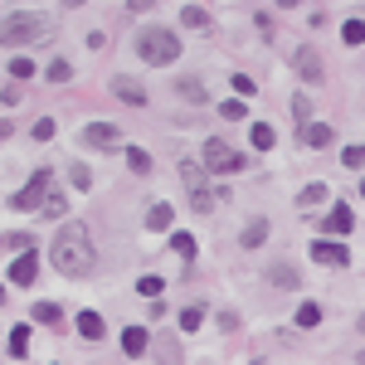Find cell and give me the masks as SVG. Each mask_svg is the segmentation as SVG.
Instances as JSON below:
<instances>
[{
  "instance_id": "cell-34",
  "label": "cell",
  "mask_w": 365,
  "mask_h": 365,
  "mask_svg": "<svg viewBox=\"0 0 365 365\" xmlns=\"http://www.w3.org/2000/svg\"><path fill=\"white\" fill-rule=\"evenodd\" d=\"M161 287H166V283H161V278H151V273L137 278V292H141V297H161Z\"/></svg>"
},
{
  "instance_id": "cell-2",
  "label": "cell",
  "mask_w": 365,
  "mask_h": 365,
  "mask_svg": "<svg viewBox=\"0 0 365 365\" xmlns=\"http://www.w3.org/2000/svg\"><path fill=\"white\" fill-rule=\"evenodd\" d=\"M137 54H141L146 64H156V69H166V64H176V59H180V39H176V30L151 25V30H141V34H137Z\"/></svg>"
},
{
  "instance_id": "cell-30",
  "label": "cell",
  "mask_w": 365,
  "mask_h": 365,
  "mask_svg": "<svg viewBox=\"0 0 365 365\" xmlns=\"http://www.w3.org/2000/svg\"><path fill=\"white\" fill-rule=\"evenodd\" d=\"M341 39L346 44H365V20H346L341 25Z\"/></svg>"
},
{
  "instance_id": "cell-15",
  "label": "cell",
  "mask_w": 365,
  "mask_h": 365,
  "mask_svg": "<svg viewBox=\"0 0 365 365\" xmlns=\"http://www.w3.org/2000/svg\"><path fill=\"white\" fill-rule=\"evenodd\" d=\"M171 220H176V210H171L166 200H156L151 210H146V229H171Z\"/></svg>"
},
{
  "instance_id": "cell-19",
  "label": "cell",
  "mask_w": 365,
  "mask_h": 365,
  "mask_svg": "<svg viewBox=\"0 0 365 365\" xmlns=\"http://www.w3.org/2000/svg\"><path fill=\"white\" fill-rule=\"evenodd\" d=\"M78 336L83 341H102V317L97 311H78Z\"/></svg>"
},
{
  "instance_id": "cell-38",
  "label": "cell",
  "mask_w": 365,
  "mask_h": 365,
  "mask_svg": "<svg viewBox=\"0 0 365 365\" xmlns=\"http://www.w3.org/2000/svg\"><path fill=\"white\" fill-rule=\"evenodd\" d=\"M171 248H176V253H185V258H190V253H195V234H176V239H171Z\"/></svg>"
},
{
  "instance_id": "cell-16",
  "label": "cell",
  "mask_w": 365,
  "mask_h": 365,
  "mask_svg": "<svg viewBox=\"0 0 365 365\" xmlns=\"http://www.w3.org/2000/svg\"><path fill=\"white\" fill-rule=\"evenodd\" d=\"M146 341H151L146 327H127V331H122V351H127V355H146Z\"/></svg>"
},
{
  "instance_id": "cell-39",
  "label": "cell",
  "mask_w": 365,
  "mask_h": 365,
  "mask_svg": "<svg viewBox=\"0 0 365 365\" xmlns=\"http://www.w3.org/2000/svg\"><path fill=\"white\" fill-rule=\"evenodd\" d=\"M69 176H73V185H78V190H88V185H93V176H88V166H78V161H73V171H69Z\"/></svg>"
},
{
  "instance_id": "cell-22",
  "label": "cell",
  "mask_w": 365,
  "mask_h": 365,
  "mask_svg": "<svg viewBox=\"0 0 365 365\" xmlns=\"http://www.w3.org/2000/svg\"><path fill=\"white\" fill-rule=\"evenodd\" d=\"M263 239H268V220H248V229L239 234V244H244V248H258Z\"/></svg>"
},
{
  "instance_id": "cell-44",
  "label": "cell",
  "mask_w": 365,
  "mask_h": 365,
  "mask_svg": "<svg viewBox=\"0 0 365 365\" xmlns=\"http://www.w3.org/2000/svg\"><path fill=\"white\" fill-rule=\"evenodd\" d=\"M355 360H360V365H365V351H360V355H355Z\"/></svg>"
},
{
  "instance_id": "cell-28",
  "label": "cell",
  "mask_w": 365,
  "mask_h": 365,
  "mask_svg": "<svg viewBox=\"0 0 365 365\" xmlns=\"http://www.w3.org/2000/svg\"><path fill=\"white\" fill-rule=\"evenodd\" d=\"M317 322H322V307L317 302H302L297 307V327H317Z\"/></svg>"
},
{
  "instance_id": "cell-17",
  "label": "cell",
  "mask_w": 365,
  "mask_h": 365,
  "mask_svg": "<svg viewBox=\"0 0 365 365\" xmlns=\"http://www.w3.org/2000/svg\"><path fill=\"white\" fill-rule=\"evenodd\" d=\"M248 141H253L258 151H273V146H278V132H273L268 122H253V127H248Z\"/></svg>"
},
{
  "instance_id": "cell-43",
  "label": "cell",
  "mask_w": 365,
  "mask_h": 365,
  "mask_svg": "<svg viewBox=\"0 0 365 365\" xmlns=\"http://www.w3.org/2000/svg\"><path fill=\"white\" fill-rule=\"evenodd\" d=\"M355 327H360V336H365V311H360V317H355Z\"/></svg>"
},
{
  "instance_id": "cell-13",
  "label": "cell",
  "mask_w": 365,
  "mask_h": 365,
  "mask_svg": "<svg viewBox=\"0 0 365 365\" xmlns=\"http://www.w3.org/2000/svg\"><path fill=\"white\" fill-rule=\"evenodd\" d=\"M180 180H185V190H190V195H195V190H210V185H204V180H210V171L195 166V161H180Z\"/></svg>"
},
{
  "instance_id": "cell-8",
  "label": "cell",
  "mask_w": 365,
  "mask_h": 365,
  "mask_svg": "<svg viewBox=\"0 0 365 365\" xmlns=\"http://www.w3.org/2000/svg\"><path fill=\"white\" fill-rule=\"evenodd\" d=\"M113 93H117L122 102H132V108H146V102H151V97H146V88H141L132 73H117V78H113Z\"/></svg>"
},
{
  "instance_id": "cell-5",
  "label": "cell",
  "mask_w": 365,
  "mask_h": 365,
  "mask_svg": "<svg viewBox=\"0 0 365 365\" xmlns=\"http://www.w3.org/2000/svg\"><path fill=\"white\" fill-rule=\"evenodd\" d=\"M49 180H54V171H49V166H39V171L30 176V185H25V190H20L10 204H15V210H39V200L49 195Z\"/></svg>"
},
{
  "instance_id": "cell-33",
  "label": "cell",
  "mask_w": 365,
  "mask_h": 365,
  "mask_svg": "<svg viewBox=\"0 0 365 365\" xmlns=\"http://www.w3.org/2000/svg\"><path fill=\"white\" fill-rule=\"evenodd\" d=\"M190 204H195V215H210V210H215V190H195Z\"/></svg>"
},
{
  "instance_id": "cell-4",
  "label": "cell",
  "mask_w": 365,
  "mask_h": 365,
  "mask_svg": "<svg viewBox=\"0 0 365 365\" xmlns=\"http://www.w3.org/2000/svg\"><path fill=\"white\" fill-rule=\"evenodd\" d=\"M204 171H215V176H234V171H244V156H239L229 141L210 137V141H204Z\"/></svg>"
},
{
  "instance_id": "cell-6",
  "label": "cell",
  "mask_w": 365,
  "mask_h": 365,
  "mask_svg": "<svg viewBox=\"0 0 365 365\" xmlns=\"http://www.w3.org/2000/svg\"><path fill=\"white\" fill-rule=\"evenodd\" d=\"M117 141H122V132L113 122H88L78 132V146H93V151H117Z\"/></svg>"
},
{
  "instance_id": "cell-46",
  "label": "cell",
  "mask_w": 365,
  "mask_h": 365,
  "mask_svg": "<svg viewBox=\"0 0 365 365\" xmlns=\"http://www.w3.org/2000/svg\"><path fill=\"white\" fill-rule=\"evenodd\" d=\"M360 195H365V180H360Z\"/></svg>"
},
{
  "instance_id": "cell-27",
  "label": "cell",
  "mask_w": 365,
  "mask_h": 365,
  "mask_svg": "<svg viewBox=\"0 0 365 365\" xmlns=\"http://www.w3.org/2000/svg\"><path fill=\"white\" fill-rule=\"evenodd\" d=\"M44 73H49V83H69V78H73V64H69V59H54Z\"/></svg>"
},
{
  "instance_id": "cell-45",
  "label": "cell",
  "mask_w": 365,
  "mask_h": 365,
  "mask_svg": "<svg viewBox=\"0 0 365 365\" xmlns=\"http://www.w3.org/2000/svg\"><path fill=\"white\" fill-rule=\"evenodd\" d=\"M0 302H5V287H0Z\"/></svg>"
},
{
  "instance_id": "cell-31",
  "label": "cell",
  "mask_w": 365,
  "mask_h": 365,
  "mask_svg": "<svg viewBox=\"0 0 365 365\" xmlns=\"http://www.w3.org/2000/svg\"><path fill=\"white\" fill-rule=\"evenodd\" d=\"M341 166H346V171H360V166H365V146H346V151H341Z\"/></svg>"
},
{
  "instance_id": "cell-18",
  "label": "cell",
  "mask_w": 365,
  "mask_h": 365,
  "mask_svg": "<svg viewBox=\"0 0 365 365\" xmlns=\"http://www.w3.org/2000/svg\"><path fill=\"white\" fill-rule=\"evenodd\" d=\"M180 20H185L195 34H210V10H204V5H185V10H180Z\"/></svg>"
},
{
  "instance_id": "cell-41",
  "label": "cell",
  "mask_w": 365,
  "mask_h": 365,
  "mask_svg": "<svg viewBox=\"0 0 365 365\" xmlns=\"http://www.w3.org/2000/svg\"><path fill=\"white\" fill-rule=\"evenodd\" d=\"M0 244H5V248H30V234H5Z\"/></svg>"
},
{
  "instance_id": "cell-32",
  "label": "cell",
  "mask_w": 365,
  "mask_h": 365,
  "mask_svg": "<svg viewBox=\"0 0 365 365\" xmlns=\"http://www.w3.org/2000/svg\"><path fill=\"white\" fill-rule=\"evenodd\" d=\"M292 117H297L302 127L311 122V97H307V93H297V97H292Z\"/></svg>"
},
{
  "instance_id": "cell-37",
  "label": "cell",
  "mask_w": 365,
  "mask_h": 365,
  "mask_svg": "<svg viewBox=\"0 0 365 365\" xmlns=\"http://www.w3.org/2000/svg\"><path fill=\"white\" fill-rule=\"evenodd\" d=\"M30 137H34V141H49V137H54V122H49V117H39V122L30 127Z\"/></svg>"
},
{
  "instance_id": "cell-40",
  "label": "cell",
  "mask_w": 365,
  "mask_h": 365,
  "mask_svg": "<svg viewBox=\"0 0 365 365\" xmlns=\"http://www.w3.org/2000/svg\"><path fill=\"white\" fill-rule=\"evenodd\" d=\"M234 93L248 97V93H253V78H248V73H234Z\"/></svg>"
},
{
  "instance_id": "cell-7",
  "label": "cell",
  "mask_w": 365,
  "mask_h": 365,
  "mask_svg": "<svg viewBox=\"0 0 365 365\" xmlns=\"http://www.w3.org/2000/svg\"><path fill=\"white\" fill-rule=\"evenodd\" d=\"M292 73L302 78V83H322V54L311 44H302L297 54H292Z\"/></svg>"
},
{
  "instance_id": "cell-10",
  "label": "cell",
  "mask_w": 365,
  "mask_h": 365,
  "mask_svg": "<svg viewBox=\"0 0 365 365\" xmlns=\"http://www.w3.org/2000/svg\"><path fill=\"white\" fill-rule=\"evenodd\" d=\"M34 273H39V253H20L15 263H10V283H15V287H30Z\"/></svg>"
},
{
  "instance_id": "cell-23",
  "label": "cell",
  "mask_w": 365,
  "mask_h": 365,
  "mask_svg": "<svg viewBox=\"0 0 365 365\" xmlns=\"http://www.w3.org/2000/svg\"><path fill=\"white\" fill-rule=\"evenodd\" d=\"M200 322H204V307H200V302H190V307L180 311V331H200Z\"/></svg>"
},
{
  "instance_id": "cell-26",
  "label": "cell",
  "mask_w": 365,
  "mask_h": 365,
  "mask_svg": "<svg viewBox=\"0 0 365 365\" xmlns=\"http://www.w3.org/2000/svg\"><path fill=\"white\" fill-rule=\"evenodd\" d=\"M127 166H132L137 176H146V171H151V156H146L141 146H127Z\"/></svg>"
},
{
  "instance_id": "cell-12",
  "label": "cell",
  "mask_w": 365,
  "mask_h": 365,
  "mask_svg": "<svg viewBox=\"0 0 365 365\" xmlns=\"http://www.w3.org/2000/svg\"><path fill=\"white\" fill-rule=\"evenodd\" d=\"M302 146H311V151L331 146V127H327V122H307V127H302Z\"/></svg>"
},
{
  "instance_id": "cell-3",
  "label": "cell",
  "mask_w": 365,
  "mask_h": 365,
  "mask_svg": "<svg viewBox=\"0 0 365 365\" xmlns=\"http://www.w3.org/2000/svg\"><path fill=\"white\" fill-rule=\"evenodd\" d=\"M39 39H49V25L39 15H10L0 25V49H20V44H39Z\"/></svg>"
},
{
  "instance_id": "cell-14",
  "label": "cell",
  "mask_w": 365,
  "mask_h": 365,
  "mask_svg": "<svg viewBox=\"0 0 365 365\" xmlns=\"http://www.w3.org/2000/svg\"><path fill=\"white\" fill-rule=\"evenodd\" d=\"M64 204H69V200H64V190L49 185V195L39 200V215H44V220H64Z\"/></svg>"
},
{
  "instance_id": "cell-25",
  "label": "cell",
  "mask_w": 365,
  "mask_h": 365,
  "mask_svg": "<svg viewBox=\"0 0 365 365\" xmlns=\"http://www.w3.org/2000/svg\"><path fill=\"white\" fill-rule=\"evenodd\" d=\"M220 117H224V122H244V117H248V108H244L239 97H229V102H220Z\"/></svg>"
},
{
  "instance_id": "cell-11",
  "label": "cell",
  "mask_w": 365,
  "mask_h": 365,
  "mask_svg": "<svg viewBox=\"0 0 365 365\" xmlns=\"http://www.w3.org/2000/svg\"><path fill=\"white\" fill-rule=\"evenodd\" d=\"M327 234H351L355 229V215H351V204H336V210L327 215V224H322Z\"/></svg>"
},
{
  "instance_id": "cell-21",
  "label": "cell",
  "mask_w": 365,
  "mask_h": 365,
  "mask_svg": "<svg viewBox=\"0 0 365 365\" xmlns=\"http://www.w3.org/2000/svg\"><path fill=\"white\" fill-rule=\"evenodd\" d=\"M268 283H278V287H297L302 273H297L292 263H273V268H268Z\"/></svg>"
},
{
  "instance_id": "cell-20",
  "label": "cell",
  "mask_w": 365,
  "mask_h": 365,
  "mask_svg": "<svg viewBox=\"0 0 365 365\" xmlns=\"http://www.w3.org/2000/svg\"><path fill=\"white\" fill-rule=\"evenodd\" d=\"M317 204H327V185H322V180H311V185L297 195V210H317Z\"/></svg>"
},
{
  "instance_id": "cell-36",
  "label": "cell",
  "mask_w": 365,
  "mask_h": 365,
  "mask_svg": "<svg viewBox=\"0 0 365 365\" xmlns=\"http://www.w3.org/2000/svg\"><path fill=\"white\" fill-rule=\"evenodd\" d=\"M180 93H185L190 102H204V83H200V78H180Z\"/></svg>"
},
{
  "instance_id": "cell-9",
  "label": "cell",
  "mask_w": 365,
  "mask_h": 365,
  "mask_svg": "<svg viewBox=\"0 0 365 365\" xmlns=\"http://www.w3.org/2000/svg\"><path fill=\"white\" fill-rule=\"evenodd\" d=\"M311 258H317V263H327V268L351 263V253H346L341 244H331V239H317V244H311Z\"/></svg>"
},
{
  "instance_id": "cell-24",
  "label": "cell",
  "mask_w": 365,
  "mask_h": 365,
  "mask_svg": "<svg viewBox=\"0 0 365 365\" xmlns=\"http://www.w3.org/2000/svg\"><path fill=\"white\" fill-rule=\"evenodd\" d=\"M34 322L39 327H59V307L54 302H34Z\"/></svg>"
},
{
  "instance_id": "cell-35",
  "label": "cell",
  "mask_w": 365,
  "mask_h": 365,
  "mask_svg": "<svg viewBox=\"0 0 365 365\" xmlns=\"http://www.w3.org/2000/svg\"><path fill=\"white\" fill-rule=\"evenodd\" d=\"M10 73H15V78H34L39 69H34V59H25V54H20V59H10Z\"/></svg>"
},
{
  "instance_id": "cell-29",
  "label": "cell",
  "mask_w": 365,
  "mask_h": 365,
  "mask_svg": "<svg viewBox=\"0 0 365 365\" xmlns=\"http://www.w3.org/2000/svg\"><path fill=\"white\" fill-rule=\"evenodd\" d=\"M25 351H30V327H15V331H10V355L20 360Z\"/></svg>"
},
{
  "instance_id": "cell-42",
  "label": "cell",
  "mask_w": 365,
  "mask_h": 365,
  "mask_svg": "<svg viewBox=\"0 0 365 365\" xmlns=\"http://www.w3.org/2000/svg\"><path fill=\"white\" fill-rule=\"evenodd\" d=\"M10 132H15V127H10V122H5V117H0V141H5V137H10Z\"/></svg>"
},
{
  "instance_id": "cell-1",
  "label": "cell",
  "mask_w": 365,
  "mask_h": 365,
  "mask_svg": "<svg viewBox=\"0 0 365 365\" xmlns=\"http://www.w3.org/2000/svg\"><path fill=\"white\" fill-rule=\"evenodd\" d=\"M54 263L64 278H88L93 263H97V253H93V239L83 224H64L59 239H54Z\"/></svg>"
}]
</instances>
